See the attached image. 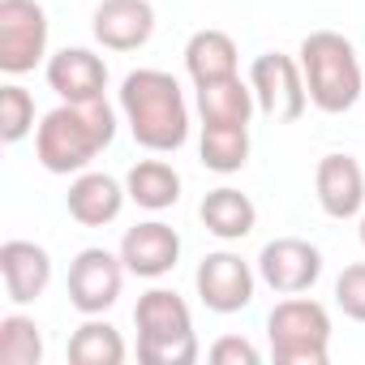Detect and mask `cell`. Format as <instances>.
I'll return each instance as SVG.
<instances>
[{
	"label": "cell",
	"mask_w": 365,
	"mask_h": 365,
	"mask_svg": "<svg viewBox=\"0 0 365 365\" xmlns=\"http://www.w3.org/2000/svg\"><path fill=\"white\" fill-rule=\"evenodd\" d=\"M335 305L352 322H365V262H352V267L339 271V279H335Z\"/></svg>",
	"instance_id": "d4e9b609"
},
{
	"label": "cell",
	"mask_w": 365,
	"mask_h": 365,
	"mask_svg": "<svg viewBox=\"0 0 365 365\" xmlns=\"http://www.w3.org/2000/svg\"><path fill=\"white\" fill-rule=\"evenodd\" d=\"M258 279L279 297L309 292L322 279V250L301 237H275L258 254Z\"/></svg>",
	"instance_id": "30bf717a"
},
{
	"label": "cell",
	"mask_w": 365,
	"mask_h": 365,
	"mask_svg": "<svg viewBox=\"0 0 365 365\" xmlns=\"http://www.w3.org/2000/svg\"><path fill=\"white\" fill-rule=\"evenodd\" d=\"M125 190L142 211H168L180 202V172L168 159H138L125 176Z\"/></svg>",
	"instance_id": "ffe728a7"
},
{
	"label": "cell",
	"mask_w": 365,
	"mask_h": 365,
	"mask_svg": "<svg viewBox=\"0 0 365 365\" xmlns=\"http://www.w3.org/2000/svg\"><path fill=\"white\" fill-rule=\"evenodd\" d=\"M194 288H198V301L211 309V314H241L250 301H254V288H258V275L254 267L232 254V250H215L198 262L194 271Z\"/></svg>",
	"instance_id": "9c48e42d"
},
{
	"label": "cell",
	"mask_w": 365,
	"mask_h": 365,
	"mask_svg": "<svg viewBox=\"0 0 365 365\" xmlns=\"http://www.w3.org/2000/svg\"><path fill=\"white\" fill-rule=\"evenodd\" d=\"M301 73H305V91H309V108L339 116L348 108H356L361 86H365V69L361 56L352 48V39H344L339 31H309L301 39Z\"/></svg>",
	"instance_id": "3957f363"
},
{
	"label": "cell",
	"mask_w": 365,
	"mask_h": 365,
	"mask_svg": "<svg viewBox=\"0 0 365 365\" xmlns=\"http://www.w3.org/2000/svg\"><path fill=\"white\" fill-rule=\"evenodd\" d=\"M0 279L14 305H31L52 284V254L35 241H5L0 245Z\"/></svg>",
	"instance_id": "5bb4252c"
},
{
	"label": "cell",
	"mask_w": 365,
	"mask_h": 365,
	"mask_svg": "<svg viewBox=\"0 0 365 365\" xmlns=\"http://www.w3.org/2000/svg\"><path fill=\"white\" fill-rule=\"evenodd\" d=\"M69 361L73 365H120L125 361V339L103 314H91L73 335H69Z\"/></svg>",
	"instance_id": "7402d4cb"
},
{
	"label": "cell",
	"mask_w": 365,
	"mask_h": 365,
	"mask_svg": "<svg viewBox=\"0 0 365 365\" xmlns=\"http://www.w3.org/2000/svg\"><path fill=\"white\" fill-rule=\"evenodd\" d=\"M138 327V361L142 365H194L198 361V331L185 297L172 288H150L133 305Z\"/></svg>",
	"instance_id": "277c9868"
},
{
	"label": "cell",
	"mask_w": 365,
	"mask_h": 365,
	"mask_svg": "<svg viewBox=\"0 0 365 365\" xmlns=\"http://www.w3.org/2000/svg\"><path fill=\"white\" fill-rule=\"evenodd\" d=\"M129 133L138 146L155 150V155H172L190 142V103L180 82L163 69H133L120 82V99H116Z\"/></svg>",
	"instance_id": "6da1fadb"
},
{
	"label": "cell",
	"mask_w": 365,
	"mask_h": 365,
	"mask_svg": "<svg viewBox=\"0 0 365 365\" xmlns=\"http://www.w3.org/2000/svg\"><path fill=\"white\" fill-rule=\"evenodd\" d=\"M185 69L194 78V86H207V82H220V78H237L241 73V52L232 43V35L224 31H194L190 43H185Z\"/></svg>",
	"instance_id": "ac0fdd59"
},
{
	"label": "cell",
	"mask_w": 365,
	"mask_h": 365,
	"mask_svg": "<svg viewBox=\"0 0 365 365\" xmlns=\"http://www.w3.org/2000/svg\"><path fill=\"white\" fill-rule=\"evenodd\" d=\"M91 31L108 52H138L155 35V9L150 0H99Z\"/></svg>",
	"instance_id": "4fadbf2b"
},
{
	"label": "cell",
	"mask_w": 365,
	"mask_h": 365,
	"mask_svg": "<svg viewBox=\"0 0 365 365\" xmlns=\"http://www.w3.org/2000/svg\"><path fill=\"white\" fill-rule=\"evenodd\" d=\"M125 198H129V190L116 176H108V172H78L69 194H65V207H69V215L82 228H103V224H112L125 211Z\"/></svg>",
	"instance_id": "2e32d148"
},
{
	"label": "cell",
	"mask_w": 365,
	"mask_h": 365,
	"mask_svg": "<svg viewBox=\"0 0 365 365\" xmlns=\"http://www.w3.org/2000/svg\"><path fill=\"white\" fill-rule=\"evenodd\" d=\"M250 86L258 99V112L275 125H292L305 116L309 108V91H305V73L301 61L284 56V52H262L250 65Z\"/></svg>",
	"instance_id": "8992f818"
},
{
	"label": "cell",
	"mask_w": 365,
	"mask_h": 365,
	"mask_svg": "<svg viewBox=\"0 0 365 365\" xmlns=\"http://www.w3.org/2000/svg\"><path fill=\"white\" fill-rule=\"evenodd\" d=\"M194 91H198V116H202V125H250L254 112H258L254 86L241 73L207 82V86H194Z\"/></svg>",
	"instance_id": "d6986e66"
},
{
	"label": "cell",
	"mask_w": 365,
	"mask_h": 365,
	"mask_svg": "<svg viewBox=\"0 0 365 365\" xmlns=\"http://www.w3.org/2000/svg\"><path fill=\"white\" fill-rule=\"evenodd\" d=\"M48 86L65 103L103 99V91H108V65L91 48H61L56 56H48Z\"/></svg>",
	"instance_id": "9a60e30c"
},
{
	"label": "cell",
	"mask_w": 365,
	"mask_h": 365,
	"mask_svg": "<svg viewBox=\"0 0 365 365\" xmlns=\"http://www.w3.org/2000/svg\"><path fill=\"white\" fill-rule=\"evenodd\" d=\"M116 254H120V262H125L129 275H138V279H163L176 267V258H180V237H176L172 224L146 220V224H133L120 237Z\"/></svg>",
	"instance_id": "7c38bea8"
},
{
	"label": "cell",
	"mask_w": 365,
	"mask_h": 365,
	"mask_svg": "<svg viewBox=\"0 0 365 365\" xmlns=\"http://www.w3.org/2000/svg\"><path fill=\"white\" fill-rule=\"evenodd\" d=\"M0 361L5 365H39L43 361V335H39L35 318H26V314L0 318Z\"/></svg>",
	"instance_id": "603a6c76"
},
{
	"label": "cell",
	"mask_w": 365,
	"mask_h": 365,
	"mask_svg": "<svg viewBox=\"0 0 365 365\" xmlns=\"http://www.w3.org/2000/svg\"><path fill=\"white\" fill-rule=\"evenodd\" d=\"M267 344L275 365H327L331 356V314L314 297H288L267 314Z\"/></svg>",
	"instance_id": "5b68a950"
},
{
	"label": "cell",
	"mask_w": 365,
	"mask_h": 365,
	"mask_svg": "<svg viewBox=\"0 0 365 365\" xmlns=\"http://www.w3.org/2000/svg\"><path fill=\"white\" fill-rule=\"evenodd\" d=\"M31 129H35V95L18 82H5L0 86V138L14 146Z\"/></svg>",
	"instance_id": "cb8c5ba5"
},
{
	"label": "cell",
	"mask_w": 365,
	"mask_h": 365,
	"mask_svg": "<svg viewBox=\"0 0 365 365\" xmlns=\"http://www.w3.org/2000/svg\"><path fill=\"white\" fill-rule=\"evenodd\" d=\"M125 262L120 254L112 250H82L73 262H69V305L78 314H108L116 301H120V288H125Z\"/></svg>",
	"instance_id": "ba28073f"
},
{
	"label": "cell",
	"mask_w": 365,
	"mask_h": 365,
	"mask_svg": "<svg viewBox=\"0 0 365 365\" xmlns=\"http://www.w3.org/2000/svg\"><path fill=\"white\" fill-rule=\"evenodd\" d=\"M361 245H365V211H361Z\"/></svg>",
	"instance_id": "4316f807"
},
{
	"label": "cell",
	"mask_w": 365,
	"mask_h": 365,
	"mask_svg": "<svg viewBox=\"0 0 365 365\" xmlns=\"http://www.w3.org/2000/svg\"><path fill=\"white\" fill-rule=\"evenodd\" d=\"M48 56V14L39 0H0V73L22 78Z\"/></svg>",
	"instance_id": "52a82bcc"
},
{
	"label": "cell",
	"mask_w": 365,
	"mask_h": 365,
	"mask_svg": "<svg viewBox=\"0 0 365 365\" xmlns=\"http://www.w3.org/2000/svg\"><path fill=\"white\" fill-rule=\"evenodd\" d=\"M198 220L211 237L220 241H245L254 228H258V207L250 202V194L232 190V185H220L202 198L198 207Z\"/></svg>",
	"instance_id": "e0dca14e"
},
{
	"label": "cell",
	"mask_w": 365,
	"mask_h": 365,
	"mask_svg": "<svg viewBox=\"0 0 365 365\" xmlns=\"http://www.w3.org/2000/svg\"><path fill=\"white\" fill-rule=\"evenodd\" d=\"M314 194L331 220H356L365 211V172L352 155L331 150L314 168Z\"/></svg>",
	"instance_id": "8fae6325"
},
{
	"label": "cell",
	"mask_w": 365,
	"mask_h": 365,
	"mask_svg": "<svg viewBox=\"0 0 365 365\" xmlns=\"http://www.w3.org/2000/svg\"><path fill=\"white\" fill-rule=\"evenodd\" d=\"M112 138H116V108L108 99H91V103L61 99V108H52L35 129V159L52 176L86 172L95 155L112 146Z\"/></svg>",
	"instance_id": "7a4b0ae2"
},
{
	"label": "cell",
	"mask_w": 365,
	"mask_h": 365,
	"mask_svg": "<svg viewBox=\"0 0 365 365\" xmlns=\"http://www.w3.org/2000/svg\"><path fill=\"white\" fill-rule=\"evenodd\" d=\"M198 155H202L207 172H215V176L241 172L250 163V125H202Z\"/></svg>",
	"instance_id": "44dd1931"
},
{
	"label": "cell",
	"mask_w": 365,
	"mask_h": 365,
	"mask_svg": "<svg viewBox=\"0 0 365 365\" xmlns=\"http://www.w3.org/2000/svg\"><path fill=\"white\" fill-rule=\"evenodd\" d=\"M207 356H211L215 365H258V361H262L258 344H250L245 335H220Z\"/></svg>",
	"instance_id": "484cf974"
}]
</instances>
